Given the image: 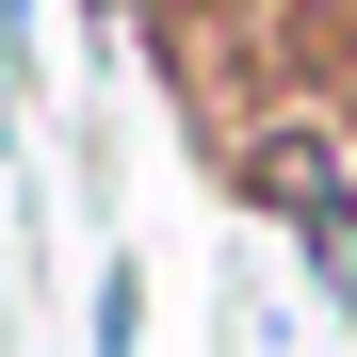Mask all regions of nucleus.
Masks as SVG:
<instances>
[{
    "label": "nucleus",
    "mask_w": 357,
    "mask_h": 357,
    "mask_svg": "<svg viewBox=\"0 0 357 357\" xmlns=\"http://www.w3.org/2000/svg\"><path fill=\"white\" fill-rule=\"evenodd\" d=\"M244 195H260L276 227H325V211L357 195V162H341L325 114H260V130H244Z\"/></svg>",
    "instance_id": "obj_1"
},
{
    "label": "nucleus",
    "mask_w": 357,
    "mask_h": 357,
    "mask_svg": "<svg viewBox=\"0 0 357 357\" xmlns=\"http://www.w3.org/2000/svg\"><path fill=\"white\" fill-rule=\"evenodd\" d=\"M114 17H146V0H114Z\"/></svg>",
    "instance_id": "obj_2"
}]
</instances>
